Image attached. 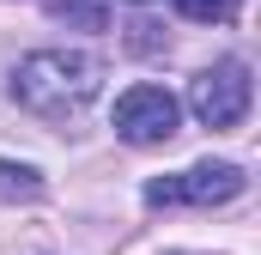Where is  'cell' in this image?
Masks as SVG:
<instances>
[{
	"instance_id": "cell-6",
	"label": "cell",
	"mask_w": 261,
	"mask_h": 255,
	"mask_svg": "<svg viewBox=\"0 0 261 255\" xmlns=\"http://www.w3.org/2000/svg\"><path fill=\"white\" fill-rule=\"evenodd\" d=\"M176 12L195 24H225V18H237V0H176Z\"/></svg>"
},
{
	"instance_id": "cell-2",
	"label": "cell",
	"mask_w": 261,
	"mask_h": 255,
	"mask_svg": "<svg viewBox=\"0 0 261 255\" xmlns=\"http://www.w3.org/2000/svg\"><path fill=\"white\" fill-rule=\"evenodd\" d=\"M243 194V170L231 158H200L182 176H152L146 183V200L152 207H225Z\"/></svg>"
},
{
	"instance_id": "cell-7",
	"label": "cell",
	"mask_w": 261,
	"mask_h": 255,
	"mask_svg": "<svg viewBox=\"0 0 261 255\" xmlns=\"http://www.w3.org/2000/svg\"><path fill=\"white\" fill-rule=\"evenodd\" d=\"M55 12H73V18H79V24H91V31H97V6H91V0H55Z\"/></svg>"
},
{
	"instance_id": "cell-4",
	"label": "cell",
	"mask_w": 261,
	"mask_h": 255,
	"mask_svg": "<svg viewBox=\"0 0 261 255\" xmlns=\"http://www.w3.org/2000/svg\"><path fill=\"white\" fill-rule=\"evenodd\" d=\"M176 128H182V110L164 85H128L116 97V134L128 146H164L176 140Z\"/></svg>"
},
{
	"instance_id": "cell-5",
	"label": "cell",
	"mask_w": 261,
	"mask_h": 255,
	"mask_svg": "<svg viewBox=\"0 0 261 255\" xmlns=\"http://www.w3.org/2000/svg\"><path fill=\"white\" fill-rule=\"evenodd\" d=\"M37 194H43V176H37L31 164L0 158V200H37Z\"/></svg>"
},
{
	"instance_id": "cell-3",
	"label": "cell",
	"mask_w": 261,
	"mask_h": 255,
	"mask_svg": "<svg viewBox=\"0 0 261 255\" xmlns=\"http://www.w3.org/2000/svg\"><path fill=\"white\" fill-rule=\"evenodd\" d=\"M249 97H255V79L243 61H219L189 85V110L200 116V128H237L249 116Z\"/></svg>"
},
{
	"instance_id": "cell-1",
	"label": "cell",
	"mask_w": 261,
	"mask_h": 255,
	"mask_svg": "<svg viewBox=\"0 0 261 255\" xmlns=\"http://www.w3.org/2000/svg\"><path fill=\"white\" fill-rule=\"evenodd\" d=\"M97 91H103V61L91 49H37L12 73V97L43 122H79Z\"/></svg>"
}]
</instances>
